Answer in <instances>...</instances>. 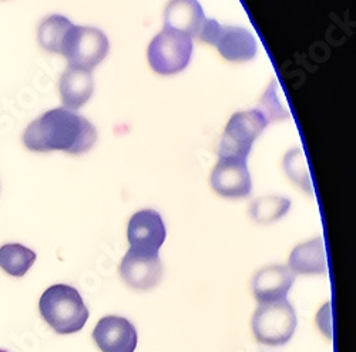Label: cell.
<instances>
[{"instance_id":"cell-1","label":"cell","mask_w":356,"mask_h":352,"mask_svg":"<svg viewBox=\"0 0 356 352\" xmlns=\"http://www.w3.org/2000/svg\"><path fill=\"white\" fill-rule=\"evenodd\" d=\"M22 140L26 149L35 153L83 154L96 144L97 130L83 115L58 107L46 111L29 125Z\"/></svg>"},{"instance_id":"cell-2","label":"cell","mask_w":356,"mask_h":352,"mask_svg":"<svg viewBox=\"0 0 356 352\" xmlns=\"http://www.w3.org/2000/svg\"><path fill=\"white\" fill-rule=\"evenodd\" d=\"M42 318L57 334H74L83 330L88 319V310L80 292L67 284L49 287L39 301Z\"/></svg>"},{"instance_id":"cell-3","label":"cell","mask_w":356,"mask_h":352,"mask_svg":"<svg viewBox=\"0 0 356 352\" xmlns=\"http://www.w3.org/2000/svg\"><path fill=\"white\" fill-rule=\"evenodd\" d=\"M193 39L181 32L164 27L148 46L147 58L150 67L161 76L183 72L191 62Z\"/></svg>"},{"instance_id":"cell-4","label":"cell","mask_w":356,"mask_h":352,"mask_svg":"<svg viewBox=\"0 0 356 352\" xmlns=\"http://www.w3.org/2000/svg\"><path fill=\"white\" fill-rule=\"evenodd\" d=\"M296 314L286 298L261 304L252 317V333L258 342L270 346L285 345L295 334Z\"/></svg>"},{"instance_id":"cell-5","label":"cell","mask_w":356,"mask_h":352,"mask_svg":"<svg viewBox=\"0 0 356 352\" xmlns=\"http://www.w3.org/2000/svg\"><path fill=\"white\" fill-rule=\"evenodd\" d=\"M197 38L207 45L216 46L225 61L234 63L252 61L258 50L255 38L247 29L221 26L214 19H205Z\"/></svg>"},{"instance_id":"cell-6","label":"cell","mask_w":356,"mask_h":352,"mask_svg":"<svg viewBox=\"0 0 356 352\" xmlns=\"http://www.w3.org/2000/svg\"><path fill=\"white\" fill-rule=\"evenodd\" d=\"M110 43L107 36L96 27L72 26L62 54L66 57L69 67L92 72L108 54Z\"/></svg>"},{"instance_id":"cell-7","label":"cell","mask_w":356,"mask_h":352,"mask_svg":"<svg viewBox=\"0 0 356 352\" xmlns=\"http://www.w3.org/2000/svg\"><path fill=\"white\" fill-rule=\"evenodd\" d=\"M268 126L264 114L258 110H248L232 114L229 119L218 149L220 157L236 156L248 159L254 141Z\"/></svg>"},{"instance_id":"cell-8","label":"cell","mask_w":356,"mask_h":352,"mask_svg":"<svg viewBox=\"0 0 356 352\" xmlns=\"http://www.w3.org/2000/svg\"><path fill=\"white\" fill-rule=\"evenodd\" d=\"M211 187L225 198H245L251 194L252 180L247 159L220 157L211 173Z\"/></svg>"},{"instance_id":"cell-9","label":"cell","mask_w":356,"mask_h":352,"mask_svg":"<svg viewBox=\"0 0 356 352\" xmlns=\"http://www.w3.org/2000/svg\"><path fill=\"white\" fill-rule=\"evenodd\" d=\"M165 225L156 210H141L129 223L127 239L130 248L138 253L157 255L165 241Z\"/></svg>"},{"instance_id":"cell-10","label":"cell","mask_w":356,"mask_h":352,"mask_svg":"<svg viewBox=\"0 0 356 352\" xmlns=\"http://www.w3.org/2000/svg\"><path fill=\"white\" fill-rule=\"evenodd\" d=\"M118 271L130 288L147 291L160 284L163 278V264L159 254L150 255L130 248L122 259Z\"/></svg>"},{"instance_id":"cell-11","label":"cell","mask_w":356,"mask_h":352,"mask_svg":"<svg viewBox=\"0 0 356 352\" xmlns=\"http://www.w3.org/2000/svg\"><path fill=\"white\" fill-rule=\"evenodd\" d=\"M93 339L102 352H134L137 331L127 318L108 315L97 322Z\"/></svg>"},{"instance_id":"cell-12","label":"cell","mask_w":356,"mask_h":352,"mask_svg":"<svg viewBox=\"0 0 356 352\" xmlns=\"http://www.w3.org/2000/svg\"><path fill=\"white\" fill-rule=\"evenodd\" d=\"M293 273L280 264L264 267L252 278V292L259 304H270L286 298L293 285Z\"/></svg>"},{"instance_id":"cell-13","label":"cell","mask_w":356,"mask_h":352,"mask_svg":"<svg viewBox=\"0 0 356 352\" xmlns=\"http://www.w3.org/2000/svg\"><path fill=\"white\" fill-rule=\"evenodd\" d=\"M205 13L198 0H170L164 12V24L172 31L197 38L205 22Z\"/></svg>"},{"instance_id":"cell-14","label":"cell","mask_w":356,"mask_h":352,"mask_svg":"<svg viewBox=\"0 0 356 352\" xmlns=\"http://www.w3.org/2000/svg\"><path fill=\"white\" fill-rule=\"evenodd\" d=\"M63 107L67 110H79L92 99L95 92V80L92 72L67 67L58 83Z\"/></svg>"},{"instance_id":"cell-15","label":"cell","mask_w":356,"mask_h":352,"mask_svg":"<svg viewBox=\"0 0 356 352\" xmlns=\"http://www.w3.org/2000/svg\"><path fill=\"white\" fill-rule=\"evenodd\" d=\"M288 269L293 274L316 275L326 274V254L321 237L296 246L288 261Z\"/></svg>"},{"instance_id":"cell-16","label":"cell","mask_w":356,"mask_h":352,"mask_svg":"<svg viewBox=\"0 0 356 352\" xmlns=\"http://www.w3.org/2000/svg\"><path fill=\"white\" fill-rule=\"evenodd\" d=\"M73 23L62 15H51L46 17L38 31V40L42 49L49 53L62 54L66 36Z\"/></svg>"},{"instance_id":"cell-17","label":"cell","mask_w":356,"mask_h":352,"mask_svg":"<svg viewBox=\"0 0 356 352\" xmlns=\"http://www.w3.org/2000/svg\"><path fill=\"white\" fill-rule=\"evenodd\" d=\"M36 261V253L22 244L0 247V269L12 277H23Z\"/></svg>"},{"instance_id":"cell-18","label":"cell","mask_w":356,"mask_h":352,"mask_svg":"<svg viewBox=\"0 0 356 352\" xmlns=\"http://www.w3.org/2000/svg\"><path fill=\"white\" fill-rule=\"evenodd\" d=\"M291 209V201L285 197L268 195L251 202L250 216L258 224H273L281 220Z\"/></svg>"},{"instance_id":"cell-19","label":"cell","mask_w":356,"mask_h":352,"mask_svg":"<svg viewBox=\"0 0 356 352\" xmlns=\"http://www.w3.org/2000/svg\"><path fill=\"white\" fill-rule=\"evenodd\" d=\"M258 110L264 114L265 120L268 122V125L281 122V120H288L291 117L289 110L285 104L284 92H281V87L277 79H274L273 83H270L268 89H266V92L261 99Z\"/></svg>"},{"instance_id":"cell-20","label":"cell","mask_w":356,"mask_h":352,"mask_svg":"<svg viewBox=\"0 0 356 352\" xmlns=\"http://www.w3.org/2000/svg\"><path fill=\"white\" fill-rule=\"evenodd\" d=\"M284 170L288 177L308 194L314 193L307 157L301 147L289 150L284 157Z\"/></svg>"},{"instance_id":"cell-21","label":"cell","mask_w":356,"mask_h":352,"mask_svg":"<svg viewBox=\"0 0 356 352\" xmlns=\"http://www.w3.org/2000/svg\"><path fill=\"white\" fill-rule=\"evenodd\" d=\"M331 304H325L318 315H316V324L319 327V330L322 331V334L325 337H328L330 339L332 338V318H331Z\"/></svg>"},{"instance_id":"cell-22","label":"cell","mask_w":356,"mask_h":352,"mask_svg":"<svg viewBox=\"0 0 356 352\" xmlns=\"http://www.w3.org/2000/svg\"><path fill=\"white\" fill-rule=\"evenodd\" d=\"M0 352H8V351H5V349H0Z\"/></svg>"}]
</instances>
